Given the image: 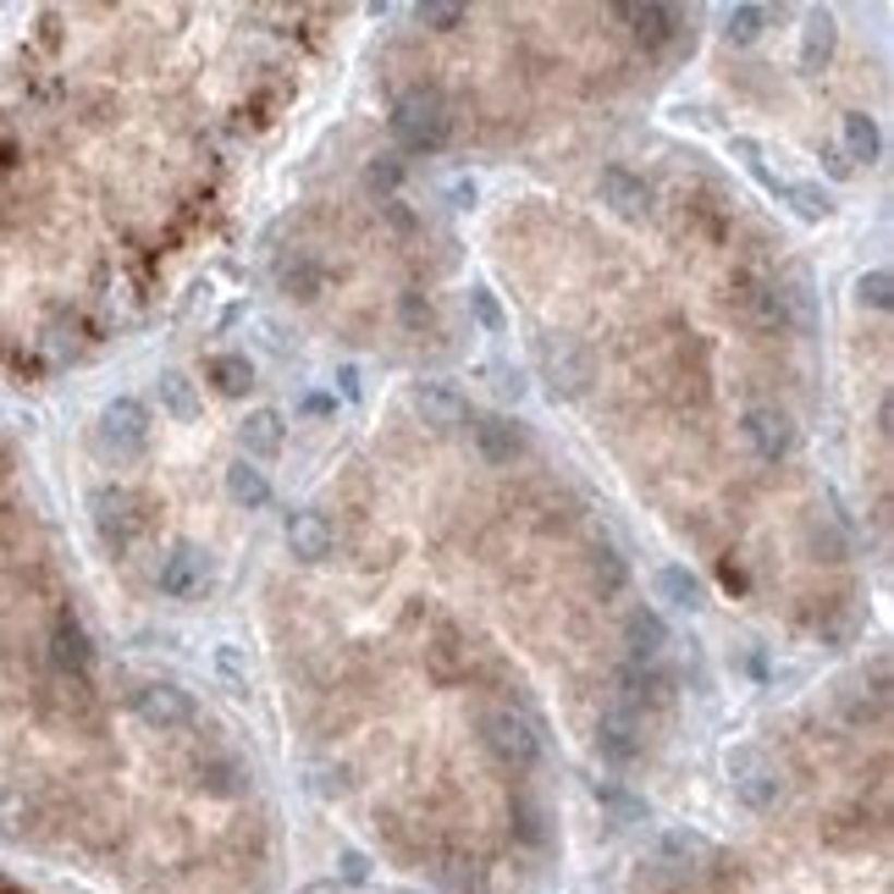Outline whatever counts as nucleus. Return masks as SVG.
Instances as JSON below:
<instances>
[{
    "mask_svg": "<svg viewBox=\"0 0 894 894\" xmlns=\"http://www.w3.org/2000/svg\"><path fill=\"white\" fill-rule=\"evenodd\" d=\"M392 133H398L403 149H414V155H436L447 138H454V111H447L442 88H431V83L403 88L398 106H392Z\"/></svg>",
    "mask_w": 894,
    "mask_h": 894,
    "instance_id": "1",
    "label": "nucleus"
},
{
    "mask_svg": "<svg viewBox=\"0 0 894 894\" xmlns=\"http://www.w3.org/2000/svg\"><path fill=\"white\" fill-rule=\"evenodd\" d=\"M481 740H486V751H492L497 762H508V768H530L535 757H542L535 724L519 718L514 706H492V712H486V718H481Z\"/></svg>",
    "mask_w": 894,
    "mask_h": 894,
    "instance_id": "2",
    "label": "nucleus"
},
{
    "mask_svg": "<svg viewBox=\"0 0 894 894\" xmlns=\"http://www.w3.org/2000/svg\"><path fill=\"white\" fill-rule=\"evenodd\" d=\"M724 762H729V784H735V795L746 800L751 812H768L773 800H778V773H773V762H768L757 746H735Z\"/></svg>",
    "mask_w": 894,
    "mask_h": 894,
    "instance_id": "3",
    "label": "nucleus"
},
{
    "mask_svg": "<svg viewBox=\"0 0 894 894\" xmlns=\"http://www.w3.org/2000/svg\"><path fill=\"white\" fill-rule=\"evenodd\" d=\"M740 436L751 442V454L768 459V464H778V459L795 454V420H789L778 403H757V409H746Z\"/></svg>",
    "mask_w": 894,
    "mask_h": 894,
    "instance_id": "4",
    "label": "nucleus"
},
{
    "mask_svg": "<svg viewBox=\"0 0 894 894\" xmlns=\"http://www.w3.org/2000/svg\"><path fill=\"white\" fill-rule=\"evenodd\" d=\"M88 514H95V530L106 547H128L138 535V503L128 486H95L88 492Z\"/></svg>",
    "mask_w": 894,
    "mask_h": 894,
    "instance_id": "5",
    "label": "nucleus"
},
{
    "mask_svg": "<svg viewBox=\"0 0 894 894\" xmlns=\"http://www.w3.org/2000/svg\"><path fill=\"white\" fill-rule=\"evenodd\" d=\"M133 706H138V718H144L149 729H183V724H194V696H189L183 685H171V679L138 685Z\"/></svg>",
    "mask_w": 894,
    "mask_h": 894,
    "instance_id": "6",
    "label": "nucleus"
},
{
    "mask_svg": "<svg viewBox=\"0 0 894 894\" xmlns=\"http://www.w3.org/2000/svg\"><path fill=\"white\" fill-rule=\"evenodd\" d=\"M282 535H288V553H293L299 564H321V558H331V547H337V530H331V519H326L321 508H293V514L282 519Z\"/></svg>",
    "mask_w": 894,
    "mask_h": 894,
    "instance_id": "7",
    "label": "nucleus"
},
{
    "mask_svg": "<svg viewBox=\"0 0 894 894\" xmlns=\"http://www.w3.org/2000/svg\"><path fill=\"white\" fill-rule=\"evenodd\" d=\"M160 591L166 596H177V602H183V596H200L205 591V580H210V558L194 547V542H177L166 558H160Z\"/></svg>",
    "mask_w": 894,
    "mask_h": 894,
    "instance_id": "8",
    "label": "nucleus"
},
{
    "mask_svg": "<svg viewBox=\"0 0 894 894\" xmlns=\"http://www.w3.org/2000/svg\"><path fill=\"white\" fill-rule=\"evenodd\" d=\"M596 194H602V205H607L613 216H624V221L647 216V205H652V183H647V177H636L630 166H602Z\"/></svg>",
    "mask_w": 894,
    "mask_h": 894,
    "instance_id": "9",
    "label": "nucleus"
},
{
    "mask_svg": "<svg viewBox=\"0 0 894 894\" xmlns=\"http://www.w3.org/2000/svg\"><path fill=\"white\" fill-rule=\"evenodd\" d=\"M470 431H475V447H481L486 464H514L530 447V436L514 414H481V420H470Z\"/></svg>",
    "mask_w": 894,
    "mask_h": 894,
    "instance_id": "10",
    "label": "nucleus"
},
{
    "mask_svg": "<svg viewBox=\"0 0 894 894\" xmlns=\"http://www.w3.org/2000/svg\"><path fill=\"white\" fill-rule=\"evenodd\" d=\"M100 436L117 447V454H138V447L149 442V409L138 398H111L100 409Z\"/></svg>",
    "mask_w": 894,
    "mask_h": 894,
    "instance_id": "11",
    "label": "nucleus"
},
{
    "mask_svg": "<svg viewBox=\"0 0 894 894\" xmlns=\"http://www.w3.org/2000/svg\"><path fill=\"white\" fill-rule=\"evenodd\" d=\"M409 403H414V414H420L431 431H459V425H470V403H464L454 387H442V382H420V387L409 392Z\"/></svg>",
    "mask_w": 894,
    "mask_h": 894,
    "instance_id": "12",
    "label": "nucleus"
},
{
    "mask_svg": "<svg viewBox=\"0 0 894 894\" xmlns=\"http://www.w3.org/2000/svg\"><path fill=\"white\" fill-rule=\"evenodd\" d=\"M542 371H547L553 392H564V398L585 392V382H591V365L575 342H542Z\"/></svg>",
    "mask_w": 894,
    "mask_h": 894,
    "instance_id": "13",
    "label": "nucleus"
},
{
    "mask_svg": "<svg viewBox=\"0 0 894 894\" xmlns=\"http://www.w3.org/2000/svg\"><path fill=\"white\" fill-rule=\"evenodd\" d=\"M624 647H630V663H657L663 657V647H668V624H663V613H652V607H636L630 618H624Z\"/></svg>",
    "mask_w": 894,
    "mask_h": 894,
    "instance_id": "14",
    "label": "nucleus"
},
{
    "mask_svg": "<svg viewBox=\"0 0 894 894\" xmlns=\"http://www.w3.org/2000/svg\"><path fill=\"white\" fill-rule=\"evenodd\" d=\"M596 746H602V757H613V762H636V751H641V724H636V712L607 706L602 718H596Z\"/></svg>",
    "mask_w": 894,
    "mask_h": 894,
    "instance_id": "15",
    "label": "nucleus"
},
{
    "mask_svg": "<svg viewBox=\"0 0 894 894\" xmlns=\"http://www.w3.org/2000/svg\"><path fill=\"white\" fill-rule=\"evenodd\" d=\"M288 442V420L282 409H254L243 420V459H277Z\"/></svg>",
    "mask_w": 894,
    "mask_h": 894,
    "instance_id": "16",
    "label": "nucleus"
},
{
    "mask_svg": "<svg viewBox=\"0 0 894 894\" xmlns=\"http://www.w3.org/2000/svg\"><path fill=\"white\" fill-rule=\"evenodd\" d=\"M277 288L288 293V299H299V304H310V299H321V288H326V265L315 259V254H288L282 265H277Z\"/></svg>",
    "mask_w": 894,
    "mask_h": 894,
    "instance_id": "17",
    "label": "nucleus"
},
{
    "mask_svg": "<svg viewBox=\"0 0 894 894\" xmlns=\"http://www.w3.org/2000/svg\"><path fill=\"white\" fill-rule=\"evenodd\" d=\"M50 663H56L61 674H72V679H83V674H88V663H95V652H88V636L77 630L72 618H61V624H56V636H50Z\"/></svg>",
    "mask_w": 894,
    "mask_h": 894,
    "instance_id": "18",
    "label": "nucleus"
},
{
    "mask_svg": "<svg viewBox=\"0 0 894 894\" xmlns=\"http://www.w3.org/2000/svg\"><path fill=\"white\" fill-rule=\"evenodd\" d=\"M839 138H845V166L856 171L861 160H878V149H883V138H878V122L867 117V111H845L839 117Z\"/></svg>",
    "mask_w": 894,
    "mask_h": 894,
    "instance_id": "19",
    "label": "nucleus"
},
{
    "mask_svg": "<svg viewBox=\"0 0 894 894\" xmlns=\"http://www.w3.org/2000/svg\"><path fill=\"white\" fill-rule=\"evenodd\" d=\"M834 39H839L834 12H812L807 28H800V72H823L829 56H834Z\"/></svg>",
    "mask_w": 894,
    "mask_h": 894,
    "instance_id": "20",
    "label": "nucleus"
},
{
    "mask_svg": "<svg viewBox=\"0 0 894 894\" xmlns=\"http://www.w3.org/2000/svg\"><path fill=\"white\" fill-rule=\"evenodd\" d=\"M227 497L238 508H265L271 503V481H265V470H254V459H238L227 464Z\"/></svg>",
    "mask_w": 894,
    "mask_h": 894,
    "instance_id": "21",
    "label": "nucleus"
},
{
    "mask_svg": "<svg viewBox=\"0 0 894 894\" xmlns=\"http://www.w3.org/2000/svg\"><path fill=\"white\" fill-rule=\"evenodd\" d=\"M155 398H160V409L171 414V420H200V392H194V382L183 376V371H166L160 382H155Z\"/></svg>",
    "mask_w": 894,
    "mask_h": 894,
    "instance_id": "22",
    "label": "nucleus"
},
{
    "mask_svg": "<svg viewBox=\"0 0 894 894\" xmlns=\"http://www.w3.org/2000/svg\"><path fill=\"white\" fill-rule=\"evenodd\" d=\"M205 376L216 382L221 398H243L254 387V365H249V353H216V360L205 365Z\"/></svg>",
    "mask_w": 894,
    "mask_h": 894,
    "instance_id": "23",
    "label": "nucleus"
},
{
    "mask_svg": "<svg viewBox=\"0 0 894 894\" xmlns=\"http://www.w3.org/2000/svg\"><path fill=\"white\" fill-rule=\"evenodd\" d=\"M624 17L636 23V39H641L647 50H663V45L674 39V23H679V12H668V7H630Z\"/></svg>",
    "mask_w": 894,
    "mask_h": 894,
    "instance_id": "24",
    "label": "nucleus"
},
{
    "mask_svg": "<svg viewBox=\"0 0 894 894\" xmlns=\"http://www.w3.org/2000/svg\"><path fill=\"white\" fill-rule=\"evenodd\" d=\"M652 585H657V596L674 602V607H701V580H696L690 569H679V564H663Z\"/></svg>",
    "mask_w": 894,
    "mask_h": 894,
    "instance_id": "25",
    "label": "nucleus"
},
{
    "mask_svg": "<svg viewBox=\"0 0 894 894\" xmlns=\"http://www.w3.org/2000/svg\"><path fill=\"white\" fill-rule=\"evenodd\" d=\"M778 200H789L800 216H807V221H823L829 210H834V200L818 189V183H778Z\"/></svg>",
    "mask_w": 894,
    "mask_h": 894,
    "instance_id": "26",
    "label": "nucleus"
},
{
    "mask_svg": "<svg viewBox=\"0 0 894 894\" xmlns=\"http://www.w3.org/2000/svg\"><path fill=\"white\" fill-rule=\"evenodd\" d=\"M762 28H768V12H762V7H735V12L724 17L729 45H757V39H762Z\"/></svg>",
    "mask_w": 894,
    "mask_h": 894,
    "instance_id": "27",
    "label": "nucleus"
},
{
    "mask_svg": "<svg viewBox=\"0 0 894 894\" xmlns=\"http://www.w3.org/2000/svg\"><path fill=\"white\" fill-rule=\"evenodd\" d=\"M856 304L889 310V304H894V282H889V271H861V277H856Z\"/></svg>",
    "mask_w": 894,
    "mask_h": 894,
    "instance_id": "28",
    "label": "nucleus"
},
{
    "mask_svg": "<svg viewBox=\"0 0 894 894\" xmlns=\"http://www.w3.org/2000/svg\"><path fill=\"white\" fill-rule=\"evenodd\" d=\"M470 310H475V321H481L492 337L508 326V315H503V304H497V293H492V288H475V293H470Z\"/></svg>",
    "mask_w": 894,
    "mask_h": 894,
    "instance_id": "29",
    "label": "nucleus"
},
{
    "mask_svg": "<svg viewBox=\"0 0 894 894\" xmlns=\"http://www.w3.org/2000/svg\"><path fill=\"white\" fill-rule=\"evenodd\" d=\"M200 773H205V778H210V789H221V795H238V789H243V784H238V778H243V768H238L232 757H210Z\"/></svg>",
    "mask_w": 894,
    "mask_h": 894,
    "instance_id": "30",
    "label": "nucleus"
},
{
    "mask_svg": "<svg viewBox=\"0 0 894 894\" xmlns=\"http://www.w3.org/2000/svg\"><path fill=\"white\" fill-rule=\"evenodd\" d=\"M624 580H630L624 558H618L613 547H602V553H596V585H602V591H624Z\"/></svg>",
    "mask_w": 894,
    "mask_h": 894,
    "instance_id": "31",
    "label": "nucleus"
},
{
    "mask_svg": "<svg viewBox=\"0 0 894 894\" xmlns=\"http://www.w3.org/2000/svg\"><path fill=\"white\" fill-rule=\"evenodd\" d=\"M414 23L447 34V28H459V23H464V7H414Z\"/></svg>",
    "mask_w": 894,
    "mask_h": 894,
    "instance_id": "32",
    "label": "nucleus"
},
{
    "mask_svg": "<svg viewBox=\"0 0 894 894\" xmlns=\"http://www.w3.org/2000/svg\"><path fill=\"white\" fill-rule=\"evenodd\" d=\"M486 376H492V392H497V398H514V403L524 398V376H519L514 365H486Z\"/></svg>",
    "mask_w": 894,
    "mask_h": 894,
    "instance_id": "33",
    "label": "nucleus"
},
{
    "mask_svg": "<svg viewBox=\"0 0 894 894\" xmlns=\"http://www.w3.org/2000/svg\"><path fill=\"white\" fill-rule=\"evenodd\" d=\"M398 183H403V166L392 155H376L371 160V189H398Z\"/></svg>",
    "mask_w": 894,
    "mask_h": 894,
    "instance_id": "34",
    "label": "nucleus"
},
{
    "mask_svg": "<svg viewBox=\"0 0 894 894\" xmlns=\"http://www.w3.org/2000/svg\"><path fill=\"white\" fill-rule=\"evenodd\" d=\"M403 321H409V326H431V304H420V299L409 293V299H403Z\"/></svg>",
    "mask_w": 894,
    "mask_h": 894,
    "instance_id": "35",
    "label": "nucleus"
},
{
    "mask_svg": "<svg viewBox=\"0 0 894 894\" xmlns=\"http://www.w3.org/2000/svg\"><path fill=\"white\" fill-rule=\"evenodd\" d=\"M454 200L459 205H475V183H470V177H459V183H454Z\"/></svg>",
    "mask_w": 894,
    "mask_h": 894,
    "instance_id": "36",
    "label": "nucleus"
},
{
    "mask_svg": "<svg viewBox=\"0 0 894 894\" xmlns=\"http://www.w3.org/2000/svg\"><path fill=\"white\" fill-rule=\"evenodd\" d=\"M304 409H310V414H331V409H337V403H331V398H321V392H315V398H304Z\"/></svg>",
    "mask_w": 894,
    "mask_h": 894,
    "instance_id": "37",
    "label": "nucleus"
}]
</instances>
